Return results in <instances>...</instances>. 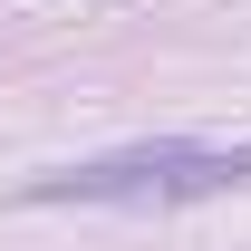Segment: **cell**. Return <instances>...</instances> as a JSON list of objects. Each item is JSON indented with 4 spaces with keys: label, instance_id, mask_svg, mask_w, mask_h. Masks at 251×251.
<instances>
[{
    "label": "cell",
    "instance_id": "1",
    "mask_svg": "<svg viewBox=\"0 0 251 251\" xmlns=\"http://www.w3.org/2000/svg\"><path fill=\"white\" fill-rule=\"evenodd\" d=\"M193 145L164 135V145H126V155H87V164H58V174H29L20 203H164L174 164Z\"/></svg>",
    "mask_w": 251,
    "mask_h": 251
}]
</instances>
